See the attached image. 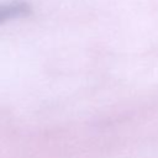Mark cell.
<instances>
[{
    "label": "cell",
    "instance_id": "6da1fadb",
    "mask_svg": "<svg viewBox=\"0 0 158 158\" xmlns=\"http://www.w3.org/2000/svg\"><path fill=\"white\" fill-rule=\"evenodd\" d=\"M30 11L31 9L28 4L23 1H14V2L0 5V23L11 19H16L19 16H25L30 14Z\"/></svg>",
    "mask_w": 158,
    "mask_h": 158
}]
</instances>
